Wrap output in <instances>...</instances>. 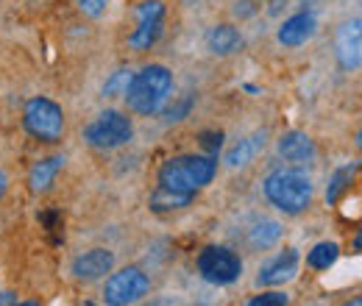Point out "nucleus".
Returning a JSON list of instances; mask_svg holds the SVG:
<instances>
[{"mask_svg":"<svg viewBox=\"0 0 362 306\" xmlns=\"http://www.w3.org/2000/svg\"><path fill=\"white\" fill-rule=\"evenodd\" d=\"M70 270H73V276L78 281H87V284L100 281L115 270V254L106 251V248H90V251H84V254H78L73 259Z\"/></svg>","mask_w":362,"mask_h":306,"instance_id":"f8f14e48","label":"nucleus"},{"mask_svg":"<svg viewBox=\"0 0 362 306\" xmlns=\"http://www.w3.org/2000/svg\"><path fill=\"white\" fill-rule=\"evenodd\" d=\"M262 192H265V198H268V204H271L273 209L296 218V215L310 209L315 189H313V181H310V175L304 173V170H298V167H279V170L265 175Z\"/></svg>","mask_w":362,"mask_h":306,"instance_id":"f257e3e1","label":"nucleus"},{"mask_svg":"<svg viewBox=\"0 0 362 306\" xmlns=\"http://www.w3.org/2000/svg\"><path fill=\"white\" fill-rule=\"evenodd\" d=\"M170 92H173V73L165 64H148L132 76L123 98L134 114L151 117L165 109Z\"/></svg>","mask_w":362,"mask_h":306,"instance_id":"f03ea898","label":"nucleus"},{"mask_svg":"<svg viewBox=\"0 0 362 306\" xmlns=\"http://www.w3.org/2000/svg\"><path fill=\"white\" fill-rule=\"evenodd\" d=\"M204 42H206V50H209L212 56H234L237 50H243L245 40H243V34H240L234 25L221 23V25H212V28L206 31Z\"/></svg>","mask_w":362,"mask_h":306,"instance_id":"4468645a","label":"nucleus"},{"mask_svg":"<svg viewBox=\"0 0 362 306\" xmlns=\"http://www.w3.org/2000/svg\"><path fill=\"white\" fill-rule=\"evenodd\" d=\"M148 290H151V278L139 267H123L106 278L103 301L109 306H129L142 301Z\"/></svg>","mask_w":362,"mask_h":306,"instance_id":"6e6552de","label":"nucleus"},{"mask_svg":"<svg viewBox=\"0 0 362 306\" xmlns=\"http://www.w3.org/2000/svg\"><path fill=\"white\" fill-rule=\"evenodd\" d=\"M165 3L162 0H142L134 6L136 28L129 34V47L132 50H151L165 34Z\"/></svg>","mask_w":362,"mask_h":306,"instance_id":"0eeeda50","label":"nucleus"},{"mask_svg":"<svg viewBox=\"0 0 362 306\" xmlns=\"http://www.w3.org/2000/svg\"><path fill=\"white\" fill-rule=\"evenodd\" d=\"M106 6H109V0H78L81 14H87L92 20H98V17L106 11Z\"/></svg>","mask_w":362,"mask_h":306,"instance_id":"393cba45","label":"nucleus"},{"mask_svg":"<svg viewBox=\"0 0 362 306\" xmlns=\"http://www.w3.org/2000/svg\"><path fill=\"white\" fill-rule=\"evenodd\" d=\"M362 23L360 17L343 23L337 28V40H334V47H337V61L343 70H360L362 64Z\"/></svg>","mask_w":362,"mask_h":306,"instance_id":"9b49d317","label":"nucleus"},{"mask_svg":"<svg viewBox=\"0 0 362 306\" xmlns=\"http://www.w3.org/2000/svg\"><path fill=\"white\" fill-rule=\"evenodd\" d=\"M287 301H290L287 293H262V295L251 298L248 306H284Z\"/></svg>","mask_w":362,"mask_h":306,"instance_id":"b1692460","label":"nucleus"},{"mask_svg":"<svg viewBox=\"0 0 362 306\" xmlns=\"http://www.w3.org/2000/svg\"><path fill=\"white\" fill-rule=\"evenodd\" d=\"M192 201H195V192H179V189H168V187L159 184V187L151 192L148 206H151V212L165 215V212H179L184 206H189Z\"/></svg>","mask_w":362,"mask_h":306,"instance_id":"f3484780","label":"nucleus"},{"mask_svg":"<svg viewBox=\"0 0 362 306\" xmlns=\"http://www.w3.org/2000/svg\"><path fill=\"white\" fill-rule=\"evenodd\" d=\"M354 173H357V165H343V167H337V170L332 173L329 187H326V204H329V206H334V204L343 198V192L351 189Z\"/></svg>","mask_w":362,"mask_h":306,"instance_id":"aec40b11","label":"nucleus"},{"mask_svg":"<svg viewBox=\"0 0 362 306\" xmlns=\"http://www.w3.org/2000/svg\"><path fill=\"white\" fill-rule=\"evenodd\" d=\"M64 167V156H47V159H40L34 162V167L28 170V189L34 195H42L53 187L59 170Z\"/></svg>","mask_w":362,"mask_h":306,"instance_id":"dca6fc26","label":"nucleus"},{"mask_svg":"<svg viewBox=\"0 0 362 306\" xmlns=\"http://www.w3.org/2000/svg\"><path fill=\"white\" fill-rule=\"evenodd\" d=\"M6 189H8V175H6V170L0 167V201H3V195H6Z\"/></svg>","mask_w":362,"mask_h":306,"instance_id":"a878e982","label":"nucleus"},{"mask_svg":"<svg viewBox=\"0 0 362 306\" xmlns=\"http://www.w3.org/2000/svg\"><path fill=\"white\" fill-rule=\"evenodd\" d=\"M218 175V156L209 153H184L173 156L159 167V184L168 189H179V192H195L209 187L212 178Z\"/></svg>","mask_w":362,"mask_h":306,"instance_id":"7ed1b4c3","label":"nucleus"},{"mask_svg":"<svg viewBox=\"0 0 362 306\" xmlns=\"http://www.w3.org/2000/svg\"><path fill=\"white\" fill-rule=\"evenodd\" d=\"M281 240V223L279 220H259L254 228H248V245L254 251H268Z\"/></svg>","mask_w":362,"mask_h":306,"instance_id":"a211bd4d","label":"nucleus"},{"mask_svg":"<svg viewBox=\"0 0 362 306\" xmlns=\"http://www.w3.org/2000/svg\"><path fill=\"white\" fill-rule=\"evenodd\" d=\"M23 129L40 142L56 145L64 136V112L56 100L37 95L23 106Z\"/></svg>","mask_w":362,"mask_h":306,"instance_id":"20e7f679","label":"nucleus"},{"mask_svg":"<svg viewBox=\"0 0 362 306\" xmlns=\"http://www.w3.org/2000/svg\"><path fill=\"white\" fill-rule=\"evenodd\" d=\"M276 153L290 165H310L317 156L315 139L304 131H284L276 139Z\"/></svg>","mask_w":362,"mask_h":306,"instance_id":"ddd939ff","label":"nucleus"},{"mask_svg":"<svg viewBox=\"0 0 362 306\" xmlns=\"http://www.w3.org/2000/svg\"><path fill=\"white\" fill-rule=\"evenodd\" d=\"M337 259H340V245H337V242H329V240L313 245V251L307 254V264H310L313 270H317V273L332 270V267L337 264Z\"/></svg>","mask_w":362,"mask_h":306,"instance_id":"6ab92c4d","label":"nucleus"},{"mask_svg":"<svg viewBox=\"0 0 362 306\" xmlns=\"http://www.w3.org/2000/svg\"><path fill=\"white\" fill-rule=\"evenodd\" d=\"M198 145L204 148V153L218 156L223 148V131H201L198 134Z\"/></svg>","mask_w":362,"mask_h":306,"instance_id":"4be33fe9","label":"nucleus"},{"mask_svg":"<svg viewBox=\"0 0 362 306\" xmlns=\"http://www.w3.org/2000/svg\"><path fill=\"white\" fill-rule=\"evenodd\" d=\"M265 145H268V131L262 129V131H254L248 134L245 139H240L231 151L226 153V167L231 170H237V167H245V165H251L262 151H265Z\"/></svg>","mask_w":362,"mask_h":306,"instance_id":"2eb2a0df","label":"nucleus"},{"mask_svg":"<svg viewBox=\"0 0 362 306\" xmlns=\"http://www.w3.org/2000/svg\"><path fill=\"white\" fill-rule=\"evenodd\" d=\"M192 103H195V95H192V92H189V95H184V98H181L179 106H170V109L165 112V120H168V123H176V120H184V117L189 114Z\"/></svg>","mask_w":362,"mask_h":306,"instance_id":"5701e85b","label":"nucleus"},{"mask_svg":"<svg viewBox=\"0 0 362 306\" xmlns=\"http://www.w3.org/2000/svg\"><path fill=\"white\" fill-rule=\"evenodd\" d=\"M195 267H198V276L212 287H228V284L240 281V276H243L240 254H234L226 245H206L198 254Z\"/></svg>","mask_w":362,"mask_h":306,"instance_id":"423d86ee","label":"nucleus"},{"mask_svg":"<svg viewBox=\"0 0 362 306\" xmlns=\"http://www.w3.org/2000/svg\"><path fill=\"white\" fill-rule=\"evenodd\" d=\"M301 267V254L296 248H284L279 251L273 259L259 267V276H257V284L259 287H279V284H287L296 278Z\"/></svg>","mask_w":362,"mask_h":306,"instance_id":"1a4fd4ad","label":"nucleus"},{"mask_svg":"<svg viewBox=\"0 0 362 306\" xmlns=\"http://www.w3.org/2000/svg\"><path fill=\"white\" fill-rule=\"evenodd\" d=\"M132 136H134V123L120 109L100 112L90 126L84 129V139L95 151H117V148L129 145Z\"/></svg>","mask_w":362,"mask_h":306,"instance_id":"39448f33","label":"nucleus"},{"mask_svg":"<svg viewBox=\"0 0 362 306\" xmlns=\"http://www.w3.org/2000/svg\"><path fill=\"white\" fill-rule=\"evenodd\" d=\"M0 304H17V295H11V293H0Z\"/></svg>","mask_w":362,"mask_h":306,"instance_id":"bb28decb","label":"nucleus"},{"mask_svg":"<svg viewBox=\"0 0 362 306\" xmlns=\"http://www.w3.org/2000/svg\"><path fill=\"white\" fill-rule=\"evenodd\" d=\"M132 70H126V67H120V70H115L112 76H109V81L103 84V98H123L126 95V89H129V81H132Z\"/></svg>","mask_w":362,"mask_h":306,"instance_id":"412c9836","label":"nucleus"},{"mask_svg":"<svg viewBox=\"0 0 362 306\" xmlns=\"http://www.w3.org/2000/svg\"><path fill=\"white\" fill-rule=\"evenodd\" d=\"M317 34V14L313 8H301L296 11L293 17H287L279 31H276V40L284 45V47H301L307 45Z\"/></svg>","mask_w":362,"mask_h":306,"instance_id":"9d476101","label":"nucleus"}]
</instances>
